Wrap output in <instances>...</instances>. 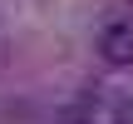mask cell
I'll return each mask as SVG.
<instances>
[{"label":"cell","mask_w":133,"mask_h":124,"mask_svg":"<svg viewBox=\"0 0 133 124\" xmlns=\"http://www.w3.org/2000/svg\"><path fill=\"white\" fill-rule=\"evenodd\" d=\"M59 124H99V119H94V109H84V104H79V109H64Z\"/></svg>","instance_id":"2"},{"label":"cell","mask_w":133,"mask_h":124,"mask_svg":"<svg viewBox=\"0 0 133 124\" xmlns=\"http://www.w3.org/2000/svg\"><path fill=\"white\" fill-rule=\"evenodd\" d=\"M114 124H133V94L114 104Z\"/></svg>","instance_id":"3"},{"label":"cell","mask_w":133,"mask_h":124,"mask_svg":"<svg viewBox=\"0 0 133 124\" xmlns=\"http://www.w3.org/2000/svg\"><path fill=\"white\" fill-rule=\"evenodd\" d=\"M99 55L109 60V65H133V20H114L104 35H99Z\"/></svg>","instance_id":"1"}]
</instances>
